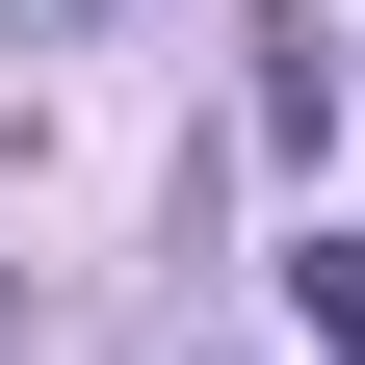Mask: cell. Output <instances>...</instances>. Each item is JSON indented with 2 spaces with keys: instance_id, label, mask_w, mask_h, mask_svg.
Instances as JSON below:
<instances>
[{
  "instance_id": "obj_1",
  "label": "cell",
  "mask_w": 365,
  "mask_h": 365,
  "mask_svg": "<svg viewBox=\"0 0 365 365\" xmlns=\"http://www.w3.org/2000/svg\"><path fill=\"white\" fill-rule=\"evenodd\" d=\"M287 287H313V339H339V365H365V235H313V261H287Z\"/></svg>"
}]
</instances>
